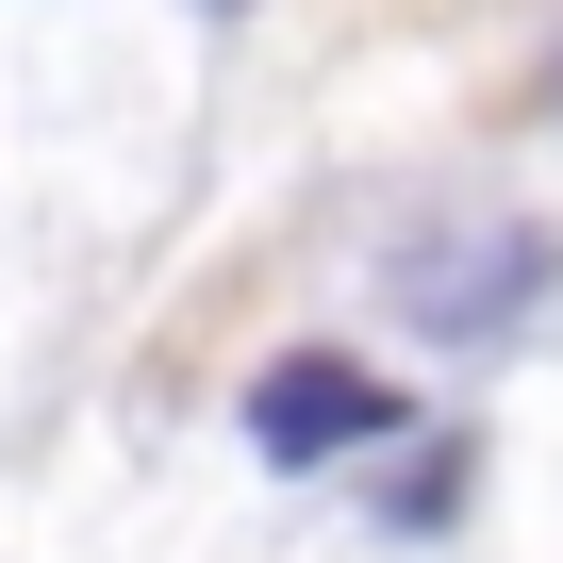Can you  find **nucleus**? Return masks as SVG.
<instances>
[{
  "label": "nucleus",
  "instance_id": "3",
  "mask_svg": "<svg viewBox=\"0 0 563 563\" xmlns=\"http://www.w3.org/2000/svg\"><path fill=\"white\" fill-rule=\"evenodd\" d=\"M464 481H481V448H464V431H431V448L398 464V497H382V514H398V530H448V514H464Z\"/></svg>",
  "mask_w": 563,
  "mask_h": 563
},
{
  "label": "nucleus",
  "instance_id": "1",
  "mask_svg": "<svg viewBox=\"0 0 563 563\" xmlns=\"http://www.w3.org/2000/svg\"><path fill=\"white\" fill-rule=\"evenodd\" d=\"M547 282H563V232L497 216V232H464V249H398V265H382V299H398L415 332H448V349H497V332H530Z\"/></svg>",
  "mask_w": 563,
  "mask_h": 563
},
{
  "label": "nucleus",
  "instance_id": "2",
  "mask_svg": "<svg viewBox=\"0 0 563 563\" xmlns=\"http://www.w3.org/2000/svg\"><path fill=\"white\" fill-rule=\"evenodd\" d=\"M382 431H398V382H382V365L282 349V365L249 382V448H265V464H349V448H382Z\"/></svg>",
  "mask_w": 563,
  "mask_h": 563
},
{
  "label": "nucleus",
  "instance_id": "4",
  "mask_svg": "<svg viewBox=\"0 0 563 563\" xmlns=\"http://www.w3.org/2000/svg\"><path fill=\"white\" fill-rule=\"evenodd\" d=\"M216 18H232V0H216Z\"/></svg>",
  "mask_w": 563,
  "mask_h": 563
}]
</instances>
